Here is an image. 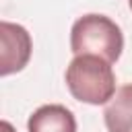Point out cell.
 <instances>
[{
  "instance_id": "6da1fadb",
  "label": "cell",
  "mask_w": 132,
  "mask_h": 132,
  "mask_svg": "<svg viewBox=\"0 0 132 132\" xmlns=\"http://www.w3.org/2000/svg\"><path fill=\"white\" fill-rule=\"evenodd\" d=\"M64 78L70 95L89 105L109 103L116 95V74L111 64L99 56H74L66 66Z\"/></svg>"
},
{
  "instance_id": "7a4b0ae2",
  "label": "cell",
  "mask_w": 132,
  "mask_h": 132,
  "mask_svg": "<svg viewBox=\"0 0 132 132\" xmlns=\"http://www.w3.org/2000/svg\"><path fill=\"white\" fill-rule=\"evenodd\" d=\"M70 50L74 56L91 54L113 64L122 56L124 35L109 16L91 12L74 21L70 29Z\"/></svg>"
},
{
  "instance_id": "3957f363",
  "label": "cell",
  "mask_w": 132,
  "mask_h": 132,
  "mask_svg": "<svg viewBox=\"0 0 132 132\" xmlns=\"http://www.w3.org/2000/svg\"><path fill=\"white\" fill-rule=\"evenodd\" d=\"M0 41H2V54H0V74L8 76L12 72H21L29 58H31V35L23 25L2 21L0 23Z\"/></svg>"
},
{
  "instance_id": "277c9868",
  "label": "cell",
  "mask_w": 132,
  "mask_h": 132,
  "mask_svg": "<svg viewBox=\"0 0 132 132\" xmlns=\"http://www.w3.org/2000/svg\"><path fill=\"white\" fill-rule=\"evenodd\" d=\"M29 132H76V120L74 113L60 105V103H50L37 107L27 122Z\"/></svg>"
},
{
  "instance_id": "5b68a950",
  "label": "cell",
  "mask_w": 132,
  "mask_h": 132,
  "mask_svg": "<svg viewBox=\"0 0 132 132\" xmlns=\"http://www.w3.org/2000/svg\"><path fill=\"white\" fill-rule=\"evenodd\" d=\"M107 132H132V85L116 91L103 111Z\"/></svg>"
},
{
  "instance_id": "8992f818",
  "label": "cell",
  "mask_w": 132,
  "mask_h": 132,
  "mask_svg": "<svg viewBox=\"0 0 132 132\" xmlns=\"http://www.w3.org/2000/svg\"><path fill=\"white\" fill-rule=\"evenodd\" d=\"M128 4H130V10H132V0H128Z\"/></svg>"
}]
</instances>
